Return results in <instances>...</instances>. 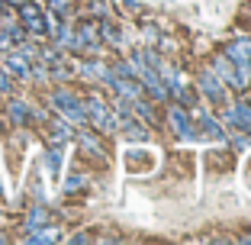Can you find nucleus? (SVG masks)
<instances>
[{
  "instance_id": "obj_1",
  "label": "nucleus",
  "mask_w": 251,
  "mask_h": 245,
  "mask_svg": "<svg viewBox=\"0 0 251 245\" xmlns=\"http://www.w3.org/2000/svg\"><path fill=\"white\" fill-rule=\"evenodd\" d=\"M84 113H87V123L97 129H103V133H116L119 129V113L106 107V100L100 97H87L84 100Z\"/></svg>"
},
{
  "instance_id": "obj_2",
  "label": "nucleus",
  "mask_w": 251,
  "mask_h": 245,
  "mask_svg": "<svg viewBox=\"0 0 251 245\" xmlns=\"http://www.w3.org/2000/svg\"><path fill=\"white\" fill-rule=\"evenodd\" d=\"M52 107L61 116L71 123V126H87V113H84V100L71 94V90H55L52 94Z\"/></svg>"
},
{
  "instance_id": "obj_3",
  "label": "nucleus",
  "mask_w": 251,
  "mask_h": 245,
  "mask_svg": "<svg viewBox=\"0 0 251 245\" xmlns=\"http://www.w3.org/2000/svg\"><path fill=\"white\" fill-rule=\"evenodd\" d=\"M197 84H200V90H203V97H206L209 104H226V81H222L219 75H216L213 68H206V71H200V78H197Z\"/></svg>"
},
{
  "instance_id": "obj_4",
  "label": "nucleus",
  "mask_w": 251,
  "mask_h": 245,
  "mask_svg": "<svg viewBox=\"0 0 251 245\" xmlns=\"http://www.w3.org/2000/svg\"><path fill=\"white\" fill-rule=\"evenodd\" d=\"M168 123H171V129H174V133H177L184 142L197 139V133L190 129V116H187V107H184V104L168 107Z\"/></svg>"
},
{
  "instance_id": "obj_5",
  "label": "nucleus",
  "mask_w": 251,
  "mask_h": 245,
  "mask_svg": "<svg viewBox=\"0 0 251 245\" xmlns=\"http://www.w3.org/2000/svg\"><path fill=\"white\" fill-rule=\"evenodd\" d=\"M213 71H216V75H219L226 84H229V87H235V90H242V87H245V81L238 78L235 61H232L229 55H216V58H213Z\"/></svg>"
},
{
  "instance_id": "obj_6",
  "label": "nucleus",
  "mask_w": 251,
  "mask_h": 245,
  "mask_svg": "<svg viewBox=\"0 0 251 245\" xmlns=\"http://www.w3.org/2000/svg\"><path fill=\"white\" fill-rule=\"evenodd\" d=\"M20 16H23V23H26V29H29V32H36V36L45 32V13L32 3V0H26V3L20 7Z\"/></svg>"
},
{
  "instance_id": "obj_7",
  "label": "nucleus",
  "mask_w": 251,
  "mask_h": 245,
  "mask_svg": "<svg viewBox=\"0 0 251 245\" xmlns=\"http://www.w3.org/2000/svg\"><path fill=\"white\" fill-rule=\"evenodd\" d=\"M113 90H116V97H123V100H139V97H145L142 94V84H135V78H123V75H116V81H113Z\"/></svg>"
},
{
  "instance_id": "obj_8",
  "label": "nucleus",
  "mask_w": 251,
  "mask_h": 245,
  "mask_svg": "<svg viewBox=\"0 0 251 245\" xmlns=\"http://www.w3.org/2000/svg\"><path fill=\"white\" fill-rule=\"evenodd\" d=\"M3 68H7L10 75H16V78H29L32 75L29 58H26V55H20V52H10L7 58H3Z\"/></svg>"
},
{
  "instance_id": "obj_9",
  "label": "nucleus",
  "mask_w": 251,
  "mask_h": 245,
  "mask_svg": "<svg viewBox=\"0 0 251 245\" xmlns=\"http://www.w3.org/2000/svg\"><path fill=\"white\" fill-rule=\"evenodd\" d=\"M29 239L32 245H45V242H55L58 239V229H55L52 223H42V226H36V229H29Z\"/></svg>"
},
{
  "instance_id": "obj_10",
  "label": "nucleus",
  "mask_w": 251,
  "mask_h": 245,
  "mask_svg": "<svg viewBox=\"0 0 251 245\" xmlns=\"http://www.w3.org/2000/svg\"><path fill=\"white\" fill-rule=\"evenodd\" d=\"M232 61H251V39H235V42L226 49Z\"/></svg>"
},
{
  "instance_id": "obj_11",
  "label": "nucleus",
  "mask_w": 251,
  "mask_h": 245,
  "mask_svg": "<svg viewBox=\"0 0 251 245\" xmlns=\"http://www.w3.org/2000/svg\"><path fill=\"white\" fill-rule=\"evenodd\" d=\"M10 119H13L16 126H26V119H29V107H26V100H10Z\"/></svg>"
},
{
  "instance_id": "obj_12",
  "label": "nucleus",
  "mask_w": 251,
  "mask_h": 245,
  "mask_svg": "<svg viewBox=\"0 0 251 245\" xmlns=\"http://www.w3.org/2000/svg\"><path fill=\"white\" fill-rule=\"evenodd\" d=\"M42 223H49V210L36 203V207L29 210V216H26V229H36V226H42Z\"/></svg>"
},
{
  "instance_id": "obj_13",
  "label": "nucleus",
  "mask_w": 251,
  "mask_h": 245,
  "mask_svg": "<svg viewBox=\"0 0 251 245\" xmlns=\"http://www.w3.org/2000/svg\"><path fill=\"white\" fill-rule=\"evenodd\" d=\"M77 71H81V75L90 81V78H100V75H103L106 65H100V61H81V65H77Z\"/></svg>"
},
{
  "instance_id": "obj_14",
  "label": "nucleus",
  "mask_w": 251,
  "mask_h": 245,
  "mask_svg": "<svg viewBox=\"0 0 251 245\" xmlns=\"http://www.w3.org/2000/svg\"><path fill=\"white\" fill-rule=\"evenodd\" d=\"M235 116H238V123H242L245 133H251V104L238 100V104H235Z\"/></svg>"
},
{
  "instance_id": "obj_15",
  "label": "nucleus",
  "mask_w": 251,
  "mask_h": 245,
  "mask_svg": "<svg viewBox=\"0 0 251 245\" xmlns=\"http://www.w3.org/2000/svg\"><path fill=\"white\" fill-rule=\"evenodd\" d=\"M77 142H81L87 152H94V155H103V145H100V139H97V136H90V133H77Z\"/></svg>"
},
{
  "instance_id": "obj_16",
  "label": "nucleus",
  "mask_w": 251,
  "mask_h": 245,
  "mask_svg": "<svg viewBox=\"0 0 251 245\" xmlns=\"http://www.w3.org/2000/svg\"><path fill=\"white\" fill-rule=\"evenodd\" d=\"M97 29H100V39H103V42H110V45H119V42H123V39H119V32L113 29L110 23H97Z\"/></svg>"
},
{
  "instance_id": "obj_17",
  "label": "nucleus",
  "mask_w": 251,
  "mask_h": 245,
  "mask_svg": "<svg viewBox=\"0 0 251 245\" xmlns=\"http://www.w3.org/2000/svg\"><path fill=\"white\" fill-rule=\"evenodd\" d=\"M49 7H52V13L65 16V13H71V0H49Z\"/></svg>"
},
{
  "instance_id": "obj_18",
  "label": "nucleus",
  "mask_w": 251,
  "mask_h": 245,
  "mask_svg": "<svg viewBox=\"0 0 251 245\" xmlns=\"http://www.w3.org/2000/svg\"><path fill=\"white\" fill-rule=\"evenodd\" d=\"M45 162H49L52 174H58V164H61V158H58V149H52V152H49V155H45Z\"/></svg>"
},
{
  "instance_id": "obj_19",
  "label": "nucleus",
  "mask_w": 251,
  "mask_h": 245,
  "mask_svg": "<svg viewBox=\"0 0 251 245\" xmlns=\"http://www.w3.org/2000/svg\"><path fill=\"white\" fill-rule=\"evenodd\" d=\"M84 181H87L84 174H71V181L65 184V191H77V187H84Z\"/></svg>"
},
{
  "instance_id": "obj_20",
  "label": "nucleus",
  "mask_w": 251,
  "mask_h": 245,
  "mask_svg": "<svg viewBox=\"0 0 251 245\" xmlns=\"http://www.w3.org/2000/svg\"><path fill=\"white\" fill-rule=\"evenodd\" d=\"M0 90H3V94L13 90V84H10V78H7V68H0Z\"/></svg>"
},
{
  "instance_id": "obj_21",
  "label": "nucleus",
  "mask_w": 251,
  "mask_h": 245,
  "mask_svg": "<svg viewBox=\"0 0 251 245\" xmlns=\"http://www.w3.org/2000/svg\"><path fill=\"white\" fill-rule=\"evenodd\" d=\"M7 3H16V7H23V3H26V0H7Z\"/></svg>"
}]
</instances>
